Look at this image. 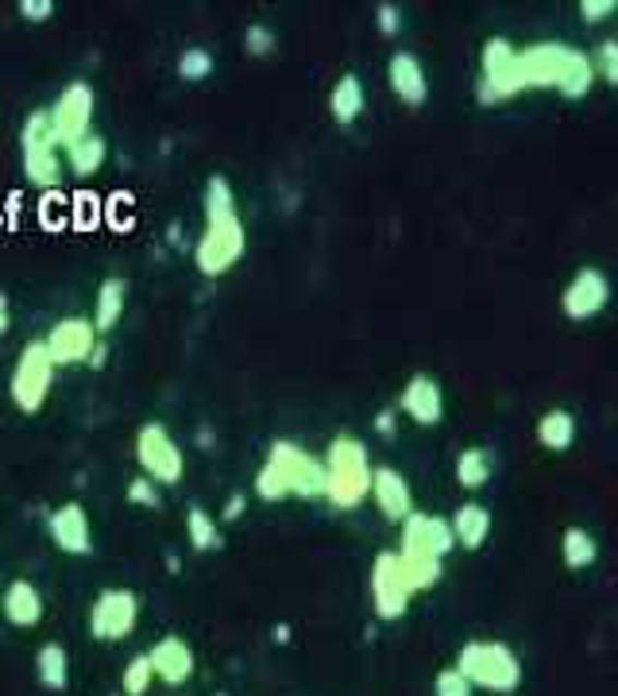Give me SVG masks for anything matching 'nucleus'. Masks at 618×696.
I'll use <instances>...</instances> for the list:
<instances>
[{
	"label": "nucleus",
	"instance_id": "nucleus-9",
	"mask_svg": "<svg viewBox=\"0 0 618 696\" xmlns=\"http://www.w3.org/2000/svg\"><path fill=\"white\" fill-rule=\"evenodd\" d=\"M140 623V596L132 588H101L89 608V635L97 643H124Z\"/></svg>",
	"mask_w": 618,
	"mask_h": 696
},
{
	"label": "nucleus",
	"instance_id": "nucleus-28",
	"mask_svg": "<svg viewBox=\"0 0 618 696\" xmlns=\"http://www.w3.org/2000/svg\"><path fill=\"white\" fill-rule=\"evenodd\" d=\"M186 538L194 550L209 553V550H220V530H217V518L209 515V511L202 507H190L186 511Z\"/></svg>",
	"mask_w": 618,
	"mask_h": 696
},
{
	"label": "nucleus",
	"instance_id": "nucleus-15",
	"mask_svg": "<svg viewBox=\"0 0 618 696\" xmlns=\"http://www.w3.org/2000/svg\"><path fill=\"white\" fill-rule=\"evenodd\" d=\"M147 658H152L155 677H159L162 685H170V688L186 685V681L194 677V670H197L194 646H190L186 638H179V635H162L159 643L147 650Z\"/></svg>",
	"mask_w": 618,
	"mask_h": 696
},
{
	"label": "nucleus",
	"instance_id": "nucleus-1",
	"mask_svg": "<svg viewBox=\"0 0 618 696\" xmlns=\"http://www.w3.org/2000/svg\"><path fill=\"white\" fill-rule=\"evenodd\" d=\"M202 209H205V225L194 248V264L205 279H220V275H229L247 252V232L237 213V190H232V182L225 179V175H209L202 194Z\"/></svg>",
	"mask_w": 618,
	"mask_h": 696
},
{
	"label": "nucleus",
	"instance_id": "nucleus-19",
	"mask_svg": "<svg viewBox=\"0 0 618 696\" xmlns=\"http://www.w3.org/2000/svg\"><path fill=\"white\" fill-rule=\"evenodd\" d=\"M0 612L12 627L20 631H32L43 623V612H47V603H43V592L32 585V580H12L0 596Z\"/></svg>",
	"mask_w": 618,
	"mask_h": 696
},
{
	"label": "nucleus",
	"instance_id": "nucleus-14",
	"mask_svg": "<svg viewBox=\"0 0 618 696\" xmlns=\"http://www.w3.org/2000/svg\"><path fill=\"white\" fill-rule=\"evenodd\" d=\"M47 530H51L54 550L70 553V557L94 553V523H89V511L77 500H66L62 507H54L51 518H47Z\"/></svg>",
	"mask_w": 618,
	"mask_h": 696
},
{
	"label": "nucleus",
	"instance_id": "nucleus-17",
	"mask_svg": "<svg viewBox=\"0 0 618 696\" xmlns=\"http://www.w3.org/2000/svg\"><path fill=\"white\" fill-rule=\"evenodd\" d=\"M387 82H390V94L399 97L402 105H410V109L425 105V97H429V77H425V67H422V59H417L414 51H395V55H390Z\"/></svg>",
	"mask_w": 618,
	"mask_h": 696
},
{
	"label": "nucleus",
	"instance_id": "nucleus-5",
	"mask_svg": "<svg viewBox=\"0 0 618 696\" xmlns=\"http://www.w3.org/2000/svg\"><path fill=\"white\" fill-rule=\"evenodd\" d=\"M20 163H24V179L35 190H54L62 182V159L47 109H35L20 128Z\"/></svg>",
	"mask_w": 618,
	"mask_h": 696
},
{
	"label": "nucleus",
	"instance_id": "nucleus-42",
	"mask_svg": "<svg viewBox=\"0 0 618 696\" xmlns=\"http://www.w3.org/2000/svg\"><path fill=\"white\" fill-rule=\"evenodd\" d=\"M105 364H109V345H105V337H101L94 348V357H89V368H105Z\"/></svg>",
	"mask_w": 618,
	"mask_h": 696
},
{
	"label": "nucleus",
	"instance_id": "nucleus-18",
	"mask_svg": "<svg viewBox=\"0 0 618 696\" xmlns=\"http://www.w3.org/2000/svg\"><path fill=\"white\" fill-rule=\"evenodd\" d=\"M402 415L414 418L417 425H437L445 418V391L433 375H410L407 387H402V399H399Z\"/></svg>",
	"mask_w": 618,
	"mask_h": 696
},
{
	"label": "nucleus",
	"instance_id": "nucleus-36",
	"mask_svg": "<svg viewBox=\"0 0 618 696\" xmlns=\"http://www.w3.org/2000/svg\"><path fill=\"white\" fill-rule=\"evenodd\" d=\"M16 12L27 24H47V20L54 16V0H20Z\"/></svg>",
	"mask_w": 618,
	"mask_h": 696
},
{
	"label": "nucleus",
	"instance_id": "nucleus-26",
	"mask_svg": "<svg viewBox=\"0 0 618 696\" xmlns=\"http://www.w3.org/2000/svg\"><path fill=\"white\" fill-rule=\"evenodd\" d=\"M492 472H495V460L483 445H472V449H464L457 457V484L464 488V492H480V488H487Z\"/></svg>",
	"mask_w": 618,
	"mask_h": 696
},
{
	"label": "nucleus",
	"instance_id": "nucleus-11",
	"mask_svg": "<svg viewBox=\"0 0 618 696\" xmlns=\"http://www.w3.org/2000/svg\"><path fill=\"white\" fill-rule=\"evenodd\" d=\"M97 329H94V317H59V322L51 325V333L43 337V345H47V352H51V360L59 368H74V364H89V357H94L97 348Z\"/></svg>",
	"mask_w": 618,
	"mask_h": 696
},
{
	"label": "nucleus",
	"instance_id": "nucleus-27",
	"mask_svg": "<svg viewBox=\"0 0 618 696\" xmlns=\"http://www.w3.org/2000/svg\"><path fill=\"white\" fill-rule=\"evenodd\" d=\"M560 557H565L568 569H592L595 557H599V542L592 538V530L584 527H568L560 538Z\"/></svg>",
	"mask_w": 618,
	"mask_h": 696
},
{
	"label": "nucleus",
	"instance_id": "nucleus-10",
	"mask_svg": "<svg viewBox=\"0 0 618 696\" xmlns=\"http://www.w3.org/2000/svg\"><path fill=\"white\" fill-rule=\"evenodd\" d=\"M414 585H410L407 569H402L399 553H379L372 565V603L379 620H402L414 600Z\"/></svg>",
	"mask_w": 618,
	"mask_h": 696
},
{
	"label": "nucleus",
	"instance_id": "nucleus-3",
	"mask_svg": "<svg viewBox=\"0 0 618 696\" xmlns=\"http://www.w3.org/2000/svg\"><path fill=\"white\" fill-rule=\"evenodd\" d=\"M325 500L337 511H356L372 495V460L367 445L352 433H337L325 449Z\"/></svg>",
	"mask_w": 618,
	"mask_h": 696
},
{
	"label": "nucleus",
	"instance_id": "nucleus-12",
	"mask_svg": "<svg viewBox=\"0 0 618 696\" xmlns=\"http://www.w3.org/2000/svg\"><path fill=\"white\" fill-rule=\"evenodd\" d=\"M610 302V279L599 267H580L568 287L560 290V310L568 322H592L595 314H603Z\"/></svg>",
	"mask_w": 618,
	"mask_h": 696
},
{
	"label": "nucleus",
	"instance_id": "nucleus-34",
	"mask_svg": "<svg viewBox=\"0 0 618 696\" xmlns=\"http://www.w3.org/2000/svg\"><path fill=\"white\" fill-rule=\"evenodd\" d=\"M595 77H603L607 85H615L618 89V39H607L599 47V55H595Z\"/></svg>",
	"mask_w": 618,
	"mask_h": 696
},
{
	"label": "nucleus",
	"instance_id": "nucleus-32",
	"mask_svg": "<svg viewBox=\"0 0 618 696\" xmlns=\"http://www.w3.org/2000/svg\"><path fill=\"white\" fill-rule=\"evenodd\" d=\"M275 47H279V35L271 32L267 24H247L244 32V51L255 55V59H267V55H275Z\"/></svg>",
	"mask_w": 618,
	"mask_h": 696
},
{
	"label": "nucleus",
	"instance_id": "nucleus-2",
	"mask_svg": "<svg viewBox=\"0 0 618 696\" xmlns=\"http://www.w3.org/2000/svg\"><path fill=\"white\" fill-rule=\"evenodd\" d=\"M255 495L263 503H282V500H317L325 495V460L302 449L290 437L267 445L259 472H255Z\"/></svg>",
	"mask_w": 618,
	"mask_h": 696
},
{
	"label": "nucleus",
	"instance_id": "nucleus-7",
	"mask_svg": "<svg viewBox=\"0 0 618 696\" xmlns=\"http://www.w3.org/2000/svg\"><path fill=\"white\" fill-rule=\"evenodd\" d=\"M136 465L152 484H179L186 476V453L162 422H144L136 433Z\"/></svg>",
	"mask_w": 618,
	"mask_h": 696
},
{
	"label": "nucleus",
	"instance_id": "nucleus-39",
	"mask_svg": "<svg viewBox=\"0 0 618 696\" xmlns=\"http://www.w3.org/2000/svg\"><path fill=\"white\" fill-rule=\"evenodd\" d=\"M244 507H247V495H232L229 503H225V523H237L240 515H244Z\"/></svg>",
	"mask_w": 618,
	"mask_h": 696
},
{
	"label": "nucleus",
	"instance_id": "nucleus-6",
	"mask_svg": "<svg viewBox=\"0 0 618 696\" xmlns=\"http://www.w3.org/2000/svg\"><path fill=\"white\" fill-rule=\"evenodd\" d=\"M54 360L47 352L43 340H27L20 348L16 368H12V380H9V395L16 403L20 415H39L51 399V387H54Z\"/></svg>",
	"mask_w": 618,
	"mask_h": 696
},
{
	"label": "nucleus",
	"instance_id": "nucleus-25",
	"mask_svg": "<svg viewBox=\"0 0 618 696\" xmlns=\"http://www.w3.org/2000/svg\"><path fill=\"white\" fill-rule=\"evenodd\" d=\"M537 442H542L549 453L572 449V442H577V418H572V410H565V407L545 410V415L537 418Z\"/></svg>",
	"mask_w": 618,
	"mask_h": 696
},
{
	"label": "nucleus",
	"instance_id": "nucleus-16",
	"mask_svg": "<svg viewBox=\"0 0 618 696\" xmlns=\"http://www.w3.org/2000/svg\"><path fill=\"white\" fill-rule=\"evenodd\" d=\"M372 500L375 507L383 511V518H390V523H407V518L414 515V492H410L407 476L390 465L372 468Z\"/></svg>",
	"mask_w": 618,
	"mask_h": 696
},
{
	"label": "nucleus",
	"instance_id": "nucleus-40",
	"mask_svg": "<svg viewBox=\"0 0 618 696\" xmlns=\"http://www.w3.org/2000/svg\"><path fill=\"white\" fill-rule=\"evenodd\" d=\"M375 433H379V437H395V415H390V410L375 415Z\"/></svg>",
	"mask_w": 618,
	"mask_h": 696
},
{
	"label": "nucleus",
	"instance_id": "nucleus-41",
	"mask_svg": "<svg viewBox=\"0 0 618 696\" xmlns=\"http://www.w3.org/2000/svg\"><path fill=\"white\" fill-rule=\"evenodd\" d=\"M12 329V302H9V295L0 290V337Z\"/></svg>",
	"mask_w": 618,
	"mask_h": 696
},
{
	"label": "nucleus",
	"instance_id": "nucleus-23",
	"mask_svg": "<svg viewBox=\"0 0 618 696\" xmlns=\"http://www.w3.org/2000/svg\"><path fill=\"white\" fill-rule=\"evenodd\" d=\"M62 155H66L70 175L89 179V175H97V170L105 167V159H109V140H105L101 132H89V136H82L77 144H70Z\"/></svg>",
	"mask_w": 618,
	"mask_h": 696
},
{
	"label": "nucleus",
	"instance_id": "nucleus-31",
	"mask_svg": "<svg viewBox=\"0 0 618 696\" xmlns=\"http://www.w3.org/2000/svg\"><path fill=\"white\" fill-rule=\"evenodd\" d=\"M152 681H155L152 658H147V655H136L132 662L124 665V677H120V685H124L128 696H144L147 688H152Z\"/></svg>",
	"mask_w": 618,
	"mask_h": 696
},
{
	"label": "nucleus",
	"instance_id": "nucleus-37",
	"mask_svg": "<svg viewBox=\"0 0 618 696\" xmlns=\"http://www.w3.org/2000/svg\"><path fill=\"white\" fill-rule=\"evenodd\" d=\"M618 4L615 0H580V16H584V24H603L607 16H615Z\"/></svg>",
	"mask_w": 618,
	"mask_h": 696
},
{
	"label": "nucleus",
	"instance_id": "nucleus-4",
	"mask_svg": "<svg viewBox=\"0 0 618 696\" xmlns=\"http://www.w3.org/2000/svg\"><path fill=\"white\" fill-rule=\"evenodd\" d=\"M457 670L472 681V688H487V693H514L522 685V662L507 643L460 646Z\"/></svg>",
	"mask_w": 618,
	"mask_h": 696
},
{
	"label": "nucleus",
	"instance_id": "nucleus-38",
	"mask_svg": "<svg viewBox=\"0 0 618 696\" xmlns=\"http://www.w3.org/2000/svg\"><path fill=\"white\" fill-rule=\"evenodd\" d=\"M375 24H379V32H383V35H399V32H402V16H399V9H395V4H387V0H383L379 9H375Z\"/></svg>",
	"mask_w": 618,
	"mask_h": 696
},
{
	"label": "nucleus",
	"instance_id": "nucleus-24",
	"mask_svg": "<svg viewBox=\"0 0 618 696\" xmlns=\"http://www.w3.org/2000/svg\"><path fill=\"white\" fill-rule=\"evenodd\" d=\"M35 673H39V685L51 688V693H66L70 688V655L62 643H43L39 655H35Z\"/></svg>",
	"mask_w": 618,
	"mask_h": 696
},
{
	"label": "nucleus",
	"instance_id": "nucleus-35",
	"mask_svg": "<svg viewBox=\"0 0 618 696\" xmlns=\"http://www.w3.org/2000/svg\"><path fill=\"white\" fill-rule=\"evenodd\" d=\"M128 503H136V507H159V488L147 480V476H140V480H132L128 484Z\"/></svg>",
	"mask_w": 618,
	"mask_h": 696
},
{
	"label": "nucleus",
	"instance_id": "nucleus-22",
	"mask_svg": "<svg viewBox=\"0 0 618 696\" xmlns=\"http://www.w3.org/2000/svg\"><path fill=\"white\" fill-rule=\"evenodd\" d=\"M452 523V538H457V545H464V550H483V542H487V535H492V511L480 507V503H464V507H457V515L449 518Z\"/></svg>",
	"mask_w": 618,
	"mask_h": 696
},
{
	"label": "nucleus",
	"instance_id": "nucleus-21",
	"mask_svg": "<svg viewBox=\"0 0 618 696\" xmlns=\"http://www.w3.org/2000/svg\"><path fill=\"white\" fill-rule=\"evenodd\" d=\"M367 109V94H364V82L356 74H340V82L332 85L329 94V117L337 120L340 128H352Z\"/></svg>",
	"mask_w": 618,
	"mask_h": 696
},
{
	"label": "nucleus",
	"instance_id": "nucleus-30",
	"mask_svg": "<svg viewBox=\"0 0 618 696\" xmlns=\"http://www.w3.org/2000/svg\"><path fill=\"white\" fill-rule=\"evenodd\" d=\"M213 51H205V47H186V51L179 55V77L182 82H190V85H197V82H205V77L213 74Z\"/></svg>",
	"mask_w": 618,
	"mask_h": 696
},
{
	"label": "nucleus",
	"instance_id": "nucleus-20",
	"mask_svg": "<svg viewBox=\"0 0 618 696\" xmlns=\"http://www.w3.org/2000/svg\"><path fill=\"white\" fill-rule=\"evenodd\" d=\"M124 310H128V279H120V275L101 279L97 298H94V329H97V337H109V333L120 325V317H124Z\"/></svg>",
	"mask_w": 618,
	"mask_h": 696
},
{
	"label": "nucleus",
	"instance_id": "nucleus-29",
	"mask_svg": "<svg viewBox=\"0 0 618 696\" xmlns=\"http://www.w3.org/2000/svg\"><path fill=\"white\" fill-rule=\"evenodd\" d=\"M399 557H402V569H407L410 585H414V592H425V588H433L440 580L437 557H417V553H399Z\"/></svg>",
	"mask_w": 618,
	"mask_h": 696
},
{
	"label": "nucleus",
	"instance_id": "nucleus-13",
	"mask_svg": "<svg viewBox=\"0 0 618 696\" xmlns=\"http://www.w3.org/2000/svg\"><path fill=\"white\" fill-rule=\"evenodd\" d=\"M452 550H457V538H452L449 518H437V515H425V511H414V515L402 523V553H417V557L445 561Z\"/></svg>",
	"mask_w": 618,
	"mask_h": 696
},
{
	"label": "nucleus",
	"instance_id": "nucleus-33",
	"mask_svg": "<svg viewBox=\"0 0 618 696\" xmlns=\"http://www.w3.org/2000/svg\"><path fill=\"white\" fill-rule=\"evenodd\" d=\"M433 696H472V681L452 665V670H440L433 681Z\"/></svg>",
	"mask_w": 618,
	"mask_h": 696
},
{
	"label": "nucleus",
	"instance_id": "nucleus-8",
	"mask_svg": "<svg viewBox=\"0 0 618 696\" xmlns=\"http://www.w3.org/2000/svg\"><path fill=\"white\" fill-rule=\"evenodd\" d=\"M94 109H97V94H94V85H85V82H70L51 101L47 120H51L54 144H59L62 152L94 132Z\"/></svg>",
	"mask_w": 618,
	"mask_h": 696
}]
</instances>
